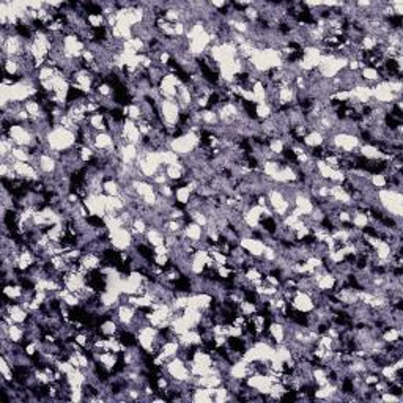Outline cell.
<instances>
[{"label":"cell","mask_w":403,"mask_h":403,"mask_svg":"<svg viewBox=\"0 0 403 403\" xmlns=\"http://www.w3.org/2000/svg\"><path fill=\"white\" fill-rule=\"evenodd\" d=\"M77 144V136L76 132L70 129H65L63 126L55 125L48 134V147L51 150L55 151H66L76 147Z\"/></svg>","instance_id":"1"},{"label":"cell","mask_w":403,"mask_h":403,"mask_svg":"<svg viewBox=\"0 0 403 403\" xmlns=\"http://www.w3.org/2000/svg\"><path fill=\"white\" fill-rule=\"evenodd\" d=\"M377 199L380 205L385 208L387 214H391L394 218H402L403 216V196L402 191H394L389 187H383L378 189Z\"/></svg>","instance_id":"2"},{"label":"cell","mask_w":403,"mask_h":403,"mask_svg":"<svg viewBox=\"0 0 403 403\" xmlns=\"http://www.w3.org/2000/svg\"><path fill=\"white\" fill-rule=\"evenodd\" d=\"M158 112H159V118L164 126H177L180 123L181 110L177 104V101L163 99L161 104L158 106Z\"/></svg>","instance_id":"3"},{"label":"cell","mask_w":403,"mask_h":403,"mask_svg":"<svg viewBox=\"0 0 403 403\" xmlns=\"http://www.w3.org/2000/svg\"><path fill=\"white\" fill-rule=\"evenodd\" d=\"M109 239H110V246L115 247L117 251H129L132 247V235L129 232V228H118V230H113L109 233Z\"/></svg>","instance_id":"4"},{"label":"cell","mask_w":403,"mask_h":403,"mask_svg":"<svg viewBox=\"0 0 403 403\" xmlns=\"http://www.w3.org/2000/svg\"><path fill=\"white\" fill-rule=\"evenodd\" d=\"M8 136L16 147H24V148H29L35 140V136L24 125H13L8 131Z\"/></svg>","instance_id":"5"},{"label":"cell","mask_w":403,"mask_h":403,"mask_svg":"<svg viewBox=\"0 0 403 403\" xmlns=\"http://www.w3.org/2000/svg\"><path fill=\"white\" fill-rule=\"evenodd\" d=\"M294 311H298V312H302V313H309V312H312L313 311V301L311 298V294H307L304 292H298L296 294L293 296V299L288 302Z\"/></svg>","instance_id":"6"},{"label":"cell","mask_w":403,"mask_h":403,"mask_svg":"<svg viewBox=\"0 0 403 403\" xmlns=\"http://www.w3.org/2000/svg\"><path fill=\"white\" fill-rule=\"evenodd\" d=\"M113 137L110 132L107 131H103V132H98L96 137H95V148L96 150H110L113 148Z\"/></svg>","instance_id":"7"},{"label":"cell","mask_w":403,"mask_h":403,"mask_svg":"<svg viewBox=\"0 0 403 403\" xmlns=\"http://www.w3.org/2000/svg\"><path fill=\"white\" fill-rule=\"evenodd\" d=\"M120 325L117 323V321H113L112 318H107L106 321H103V323L99 325V329H98V332L103 335V337H112V335H117L118 331H120Z\"/></svg>","instance_id":"8"},{"label":"cell","mask_w":403,"mask_h":403,"mask_svg":"<svg viewBox=\"0 0 403 403\" xmlns=\"http://www.w3.org/2000/svg\"><path fill=\"white\" fill-rule=\"evenodd\" d=\"M323 142H325V136L318 131H309L304 136V139H302V144H304L309 150L323 145Z\"/></svg>","instance_id":"9"},{"label":"cell","mask_w":403,"mask_h":403,"mask_svg":"<svg viewBox=\"0 0 403 403\" xmlns=\"http://www.w3.org/2000/svg\"><path fill=\"white\" fill-rule=\"evenodd\" d=\"M184 235H186V238L191 241H200L203 238V227H200L199 224L191 220V222H187L184 225Z\"/></svg>","instance_id":"10"},{"label":"cell","mask_w":403,"mask_h":403,"mask_svg":"<svg viewBox=\"0 0 403 403\" xmlns=\"http://www.w3.org/2000/svg\"><path fill=\"white\" fill-rule=\"evenodd\" d=\"M268 331L273 335L274 342H276V345H280L285 342V325L282 323H276V321H271L270 323V328H268Z\"/></svg>","instance_id":"11"},{"label":"cell","mask_w":403,"mask_h":403,"mask_svg":"<svg viewBox=\"0 0 403 403\" xmlns=\"http://www.w3.org/2000/svg\"><path fill=\"white\" fill-rule=\"evenodd\" d=\"M145 238H147V241H148V244L151 247L164 244V233L156 227H148V230H147V233H145Z\"/></svg>","instance_id":"12"},{"label":"cell","mask_w":403,"mask_h":403,"mask_svg":"<svg viewBox=\"0 0 403 403\" xmlns=\"http://www.w3.org/2000/svg\"><path fill=\"white\" fill-rule=\"evenodd\" d=\"M120 189H122V186H120V183H118L115 178L104 180V183H103V194H106V196L117 197V196H120Z\"/></svg>","instance_id":"13"},{"label":"cell","mask_w":403,"mask_h":403,"mask_svg":"<svg viewBox=\"0 0 403 403\" xmlns=\"http://www.w3.org/2000/svg\"><path fill=\"white\" fill-rule=\"evenodd\" d=\"M335 287V276L331 273H325L317 282V288L321 292H332Z\"/></svg>","instance_id":"14"},{"label":"cell","mask_w":403,"mask_h":403,"mask_svg":"<svg viewBox=\"0 0 403 403\" xmlns=\"http://www.w3.org/2000/svg\"><path fill=\"white\" fill-rule=\"evenodd\" d=\"M254 113H255V118L257 120H268L273 117L274 110L268 103H261V104H255Z\"/></svg>","instance_id":"15"},{"label":"cell","mask_w":403,"mask_h":403,"mask_svg":"<svg viewBox=\"0 0 403 403\" xmlns=\"http://www.w3.org/2000/svg\"><path fill=\"white\" fill-rule=\"evenodd\" d=\"M192 402L196 403H211L213 397L206 387H196L192 394Z\"/></svg>","instance_id":"16"},{"label":"cell","mask_w":403,"mask_h":403,"mask_svg":"<svg viewBox=\"0 0 403 403\" xmlns=\"http://www.w3.org/2000/svg\"><path fill=\"white\" fill-rule=\"evenodd\" d=\"M191 196H192V192L187 189V186H180L175 189V199L180 205H187L189 203V200H191Z\"/></svg>","instance_id":"17"},{"label":"cell","mask_w":403,"mask_h":403,"mask_svg":"<svg viewBox=\"0 0 403 403\" xmlns=\"http://www.w3.org/2000/svg\"><path fill=\"white\" fill-rule=\"evenodd\" d=\"M268 148H270L276 156H279V154L284 153L285 150V144L282 142L280 139H270L268 140Z\"/></svg>","instance_id":"18"},{"label":"cell","mask_w":403,"mask_h":403,"mask_svg":"<svg viewBox=\"0 0 403 403\" xmlns=\"http://www.w3.org/2000/svg\"><path fill=\"white\" fill-rule=\"evenodd\" d=\"M370 184L375 187V189H383V187H386L385 173H373V175H370Z\"/></svg>","instance_id":"19"},{"label":"cell","mask_w":403,"mask_h":403,"mask_svg":"<svg viewBox=\"0 0 403 403\" xmlns=\"http://www.w3.org/2000/svg\"><path fill=\"white\" fill-rule=\"evenodd\" d=\"M153 263L161 266V268H165L167 265L170 263V257H169V255H154V257H153Z\"/></svg>","instance_id":"20"}]
</instances>
